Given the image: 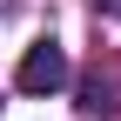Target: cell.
I'll list each match as a JSON object with an SVG mask.
<instances>
[{"label":"cell","instance_id":"cell-3","mask_svg":"<svg viewBox=\"0 0 121 121\" xmlns=\"http://www.w3.org/2000/svg\"><path fill=\"white\" fill-rule=\"evenodd\" d=\"M94 13H114V20H121V0H94Z\"/></svg>","mask_w":121,"mask_h":121},{"label":"cell","instance_id":"cell-1","mask_svg":"<svg viewBox=\"0 0 121 121\" xmlns=\"http://www.w3.org/2000/svg\"><path fill=\"white\" fill-rule=\"evenodd\" d=\"M67 81H74V67H67V47L60 40H34L20 54V67H13V87L20 94H60Z\"/></svg>","mask_w":121,"mask_h":121},{"label":"cell","instance_id":"cell-2","mask_svg":"<svg viewBox=\"0 0 121 121\" xmlns=\"http://www.w3.org/2000/svg\"><path fill=\"white\" fill-rule=\"evenodd\" d=\"M74 94H81L74 108H81L87 121H108V114H121V67H101V60H94V67L81 74V87H74Z\"/></svg>","mask_w":121,"mask_h":121}]
</instances>
